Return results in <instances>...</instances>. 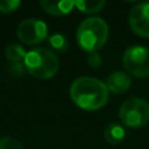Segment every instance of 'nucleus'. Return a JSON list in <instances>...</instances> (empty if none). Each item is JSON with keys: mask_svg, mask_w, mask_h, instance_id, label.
Returning a JSON list of instances; mask_svg holds the SVG:
<instances>
[{"mask_svg": "<svg viewBox=\"0 0 149 149\" xmlns=\"http://www.w3.org/2000/svg\"><path fill=\"white\" fill-rule=\"evenodd\" d=\"M108 92L106 83L88 76L76 78L70 86L72 101L86 111L99 109L106 105L108 100Z\"/></svg>", "mask_w": 149, "mask_h": 149, "instance_id": "f257e3e1", "label": "nucleus"}, {"mask_svg": "<svg viewBox=\"0 0 149 149\" xmlns=\"http://www.w3.org/2000/svg\"><path fill=\"white\" fill-rule=\"evenodd\" d=\"M108 37V26L102 17L90 16L80 22L76 38L78 45L90 52L98 51L106 43Z\"/></svg>", "mask_w": 149, "mask_h": 149, "instance_id": "f03ea898", "label": "nucleus"}, {"mask_svg": "<svg viewBox=\"0 0 149 149\" xmlns=\"http://www.w3.org/2000/svg\"><path fill=\"white\" fill-rule=\"evenodd\" d=\"M26 70L38 79H48L56 74L59 68V59L49 49L35 48L27 52L24 57Z\"/></svg>", "mask_w": 149, "mask_h": 149, "instance_id": "7ed1b4c3", "label": "nucleus"}, {"mask_svg": "<svg viewBox=\"0 0 149 149\" xmlns=\"http://www.w3.org/2000/svg\"><path fill=\"white\" fill-rule=\"evenodd\" d=\"M119 119L127 127L146 126L149 122V102L136 97L126 99L119 107Z\"/></svg>", "mask_w": 149, "mask_h": 149, "instance_id": "20e7f679", "label": "nucleus"}, {"mask_svg": "<svg viewBox=\"0 0 149 149\" xmlns=\"http://www.w3.org/2000/svg\"><path fill=\"white\" fill-rule=\"evenodd\" d=\"M122 63L127 73L135 77L149 76V49L140 44L130 45L123 54Z\"/></svg>", "mask_w": 149, "mask_h": 149, "instance_id": "39448f33", "label": "nucleus"}, {"mask_svg": "<svg viewBox=\"0 0 149 149\" xmlns=\"http://www.w3.org/2000/svg\"><path fill=\"white\" fill-rule=\"evenodd\" d=\"M16 35L26 44H38L48 37V27L42 20L27 19L19 24Z\"/></svg>", "mask_w": 149, "mask_h": 149, "instance_id": "423d86ee", "label": "nucleus"}, {"mask_svg": "<svg viewBox=\"0 0 149 149\" xmlns=\"http://www.w3.org/2000/svg\"><path fill=\"white\" fill-rule=\"evenodd\" d=\"M129 26L137 35L149 37V1L139 2L130 9Z\"/></svg>", "mask_w": 149, "mask_h": 149, "instance_id": "0eeeda50", "label": "nucleus"}, {"mask_svg": "<svg viewBox=\"0 0 149 149\" xmlns=\"http://www.w3.org/2000/svg\"><path fill=\"white\" fill-rule=\"evenodd\" d=\"M132 85V78L129 73L125 71H114L112 72L106 80V86L112 93L119 94L126 92Z\"/></svg>", "mask_w": 149, "mask_h": 149, "instance_id": "6e6552de", "label": "nucleus"}, {"mask_svg": "<svg viewBox=\"0 0 149 149\" xmlns=\"http://www.w3.org/2000/svg\"><path fill=\"white\" fill-rule=\"evenodd\" d=\"M41 6L47 13H49L51 15H56V16H62V15H65L72 10V8L74 6V1H70V0H62V1L42 0Z\"/></svg>", "mask_w": 149, "mask_h": 149, "instance_id": "1a4fd4ad", "label": "nucleus"}, {"mask_svg": "<svg viewBox=\"0 0 149 149\" xmlns=\"http://www.w3.org/2000/svg\"><path fill=\"white\" fill-rule=\"evenodd\" d=\"M104 137L111 144H119L126 137V130L121 123L112 122L105 128Z\"/></svg>", "mask_w": 149, "mask_h": 149, "instance_id": "9d476101", "label": "nucleus"}, {"mask_svg": "<svg viewBox=\"0 0 149 149\" xmlns=\"http://www.w3.org/2000/svg\"><path fill=\"white\" fill-rule=\"evenodd\" d=\"M74 6L83 13L92 14L101 10L105 6L104 0H79L74 1Z\"/></svg>", "mask_w": 149, "mask_h": 149, "instance_id": "9b49d317", "label": "nucleus"}, {"mask_svg": "<svg viewBox=\"0 0 149 149\" xmlns=\"http://www.w3.org/2000/svg\"><path fill=\"white\" fill-rule=\"evenodd\" d=\"M5 55L7 57V59L10 63H19L21 61H24V57L27 55L26 50L23 49V47H21L20 44L16 43H12L9 44L6 50H5Z\"/></svg>", "mask_w": 149, "mask_h": 149, "instance_id": "f8f14e48", "label": "nucleus"}, {"mask_svg": "<svg viewBox=\"0 0 149 149\" xmlns=\"http://www.w3.org/2000/svg\"><path fill=\"white\" fill-rule=\"evenodd\" d=\"M48 41H49V44L51 45V48L57 50V51H59V52H64L69 48V41H68L66 36H64L61 33L52 34L48 38Z\"/></svg>", "mask_w": 149, "mask_h": 149, "instance_id": "ddd939ff", "label": "nucleus"}, {"mask_svg": "<svg viewBox=\"0 0 149 149\" xmlns=\"http://www.w3.org/2000/svg\"><path fill=\"white\" fill-rule=\"evenodd\" d=\"M0 149H23V146L14 137H2L0 139Z\"/></svg>", "mask_w": 149, "mask_h": 149, "instance_id": "4468645a", "label": "nucleus"}, {"mask_svg": "<svg viewBox=\"0 0 149 149\" xmlns=\"http://www.w3.org/2000/svg\"><path fill=\"white\" fill-rule=\"evenodd\" d=\"M20 5H21V2L19 0H0V12L1 13H12Z\"/></svg>", "mask_w": 149, "mask_h": 149, "instance_id": "2eb2a0df", "label": "nucleus"}, {"mask_svg": "<svg viewBox=\"0 0 149 149\" xmlns=\"http://www.w3.org/2000/svg\"><path fill=\"white\" fill-rule=\"evenodd\" d=\"M24 70H26V66L21 62H19V63H10L9 66H8L9 73L13 74L14 77H21L24 73Z\"/></svg>", "mask_w": 149, "mask_h": 149, "instance_id": "dca6fc26", "label": "nucleus"}, {"mask_svg": "<svg viewBox=\"0 0 149 149\" xmlns=\"http://www.w3.org/2000/svg\"><path fill=\"white\" fill-rule=\"evenodd\" d=\"M87 63L92 68H98L102 63V57H101V55L98 51L90 52L88 56H87Z\"/></svg>", "mask_w": 149, "mask_h": 149, "instance_id": "f3484780", "label": "nucleus"}]
</instances>
